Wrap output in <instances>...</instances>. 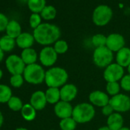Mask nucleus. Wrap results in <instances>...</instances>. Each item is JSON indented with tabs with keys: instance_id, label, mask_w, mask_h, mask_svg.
Returning a JSON list of instances; mask_svg holds the SVG:
<instances>
[{
	"instance_id": "f257e3e1",
	"label": "nucleus",
	"mask_w": 130,
	"mask_h": 130,
	"mask_svg": "<svg viewBox=\"0 0 130 130\" xmlns=\"http://www.w3.org/2000/svg\"><path fill=\"white\" fill-rule=\"evenodd\" d=\"M61 32L58 26L50 23H41L34 29L33 35L37 43L43 46H50L60 39Z\"/></svg>"
},
{
	"instance_id": "f03ea898",
	"label": "nucleus",
	"mask_w": 130,
	"mask_h": 130,
	"mask_svg": "<svg viewBox=\"0 0 130 130\" xmlns=\"http://www.w3.org/2000/svg\"><path fill=\"white\" fill-rule=\"evenodd\" d=\"M68 80V74L62 68L52 67L45 72L44 82L48 87H62L66 84Z\"/></svg>"
},
{
	"instance_id": "7ed1b4c3",
	"label": "nucleus",
	"mask_w": 130,
	"mask_h": 130,
	"mask_svg": "<svg viewBox=\"0 0 130 130\" xmlns=\"http://www.w3.org/2000/svg\"><path fill=\"white\" fill-rule=\"evenodd\" d=\"M95 109L91 103H81L74 107L72 117L77 123L84 124L90 122L95 116Z\"/></svg>"
},
{
	"instance_id": "20e7f679",
	"label": "nucleus",
	"mask_w": 130,
	"mask_h": 130,
	"mask_svg": "<svg viewBox=\"0 0 130 130\" xmlns=\"http://www.w3.org/2000/svg\"><path fill=\"white\" fill-rule=\"evenodd\" d=\"M45 71L38 63H33L27 65L23 73V77L25 81L28 84L38 85L41 84L44 81L45 78Z\"/></svg>"
},
{
	"instance_id": "39448f33",
	"label": "nucleus",
	"mask_w": 130,
	"mask_h": 130,
	"mask_svg": "<svg viewBox=\"0 0 130 130\" xmlns=\"http://www.w3.org/2000/svg\"><path fill=\"white\" fill-rule=\"evenodd\" d=\"M93 60L96 67L106 68L112 63L113 52L106 46L95 48L93 54Z\"/></svg>"
},
{
	"instance_id": "423d86ee",
	"label": "nucleus",
	"mask_w": 130,
	"mask_h": 130,
	"mask_svg": "<svg viewBox=\"0 0 130 130\" xmlns=\"http://www.w3.org/2000/svg\"><path fill=\"white\" fill-rule=\"evenodd\" d=\"M112 18V10L106 5H100L93 12V22L99 27H103L109 24Z\"/></svg>"
},
{
	"instance_id": "0eeeda50",
	"label": "nucleus",
	"mask_w": 130,
	"mask_h": 130,
	"mask_svg": "<svg viewBox=\"0 0 130 130\" xmlns=\"http://www.w3.org/2000/svg\"><path fill=\"white\" fill-rule=\"evenodd\" d=\"M6 67L7 71L12 74H23L26 65L21 56L11 54L6 60Z\"/></svg>"
},
{
	"instance_id": "6e6552de",
	"label": "nucleus",
	"mask_w": 130,
	"mask_h": 130,
	"mask_svg": "<svg viewBox=\"0 0 130 130\" xmlns=\"http://www.w3.org/2000/svg\"><path fill=\"white\" fill-rule=\"evenodd\" d=\"M109 104L116 112H125L130 109V97L125 94L119 93L110 98Z\"/></svg>"
},
{
	"instance_id": "1a4fd4ad",
	"label": "nucleus",
	"mask_w": 130,
	"mask_h": 130,
	"mask_svg": "<svg viewBox=\"0 0 130 130\" xmlns=\"http://www.w3.org/2000/svg\"><path fill=\"white\" fill-rule=\"evenodd\" d=\"M124 76V68L117 63H112L107 66L103 72V78L109 82H118Z\"/></svg>"
},
{
	"instance_id": "9d476101",
	"label": "nucleus",
	"mask_w": 130,
	"mask_h": 130,
	"mask_svg": "<svg viewBox=\"0 0 130 130\" xmlns=\"http://www.w3.org/2000/svg\"><path fill=\"white\" fill-rule=\"evenodd\" d=\"M57 55L53 47L46 46L43 47L39 53V60L43 66L51 68L57 62Z\"/></svg>"
},
{
	"instance_id": "9b49d317",
	"label": "nucleus",
	"mask_w": 130,
	"mask_h": 130,
	"mask_svg": "<svg viewBox=\"0 0 130 130\" xmlns=\"http://www.w3.org/2000/svg\"><path fill=\"white\" fill-rule=\"evenodd\" d=\"M124 37L118 33H112L106 37V46L112 52H118L125 47Z\"/></svg>"
},
{
	"instance_id": "f8f14e48",
	"label": "nucleus",
	"mask_w": 130,
	"mask_h": 130,
	"mask_svg": "<svg viewBox=\"0 0 130 130\" xmlns=\"http://www.w3.org/2000/svg\"><path fill=\"white\" fill-rule=\"evenodd\" d=\"M74 107L69 102H65L63 100L59 101L54 105V111L55 115L60 119L72 117Z\"/></svg>"
},
{
	"instance_id": "ddd939ff",
	"label": "nucleus",
	"mask_w": 130,
	"mask_h": 130,
	"mask_svg": "<svg viewBox=\"0 0 130 130\" xmlns=\"http://www.w3.org/2000/svg\"><path fill=\"white\" fill-rule=\"evenodd\" d=\"M109 100L108 94L101 90H94L89 95V100L93 106L103 108L109 103Z\"/></svg>"
},
{
	"instance_id": "4468645a",
	"label": "nucleus",
	"mask_w": 130,
	"mask_h": 130,
	"mask_svg": "<svg viewBox=\"0 0 130 130\" xmlns=\"http://www.w3.org/2000/svg\"><path fill=\"white\" fill-rule=\"evenodd\" d=\"M60 100L65 102H71L74 100L77 93V87L73 84H66L60 89Z\"/></svg>"
},
{
	"instance_id": "2eb2a0df",
	"label": "nucleus",
	"mask_w": 130,
	"mask_h": 130,
	"mask_svg": "<svg viewBox=\"0 0 130 130\" xmlns=\"http://www.w3.org/2000/svg\"><path fill=\"white\" fill-rule=\"evenodd\" d=\"M47 99L45 93L41 90H37L34 92L30 98V104L37 110H42L47 105Z\"/></svg>"
},
{
	"instance_id": "dca6fc26",
	"label": "nucleus",
	"mask_w": 130,
	"mask_h": 130,
	"mask_svg": "<svg viewBox=\"0 0 130 130\" xmlns=\"http://www.w3.org/2000/svg\"><path fill=\"white\" fill-rule=\"evenodd\" d=\"M16 45L22 50L30 48L33 46L35 40L33 34L28 32H22L16 39Z\"/></svg>"
},
{
	"instance_id": "f3484780",
	"label": "nucleus",
	"mask_w": 130,
	"mask_h": 130,
	"mask_svg": "<svg viewBox=\"0 0 130 130\" xmlns=\"http://www.w3.org/2000/svg\"><path fill=\"white\" fill-rule=\"evenodd\" d=\"M116 63L123 68H128L130 64V48L124 47L116 52Z\"/></svg>"
},
{
	"instance_id": "a211bd4d",
	"label": "nucleus",
	"mask_w": 130,
	"mask_h": 130,
	"mask_svg": "<svg viewBox=\"0 0 130 130\" xmlns=\"http://www.w3.org/2000/svg\"><path fill=\"white\" fill-rule=\"evenodd\" d=\"M124 119L121 113L113 112L107 117V126L110 130H119L123 127Z\"/></svg>"
},
{
	"instance_id": "6ab92c4d",
	"label": "nucleus",
	"mask_w": 130,
	"mask_h": 130,
	"mask_svg": "<svg viewBox=\"0 0 130 130\" xmlns=\"http://www.w3.org/2000/svg\"><path fill=\"white\" fill-rule=\"evenodd\" d=\"M21 57L27 66V65L36 63V61L38 60V54L35 49L30 47L22 50L21 53Z\"/></svg>"
},
{
	"instance_id": "aec40b11",
	"label": "nucleus",
	"mask_w": 130,
	"mask_h": 130,
	"mask_svg": "<svg viewBox=\"0 0 130 130\" xmlns=\"http://www.w3.org/2000/svg\"><path fill=\"white\" fill-rule=\"evenodd\" d=\"M6 35L9 37L16 39L22 33V26L19 22L16 20H11L9 21L6 29Z\"/></svg>"
},
{
	"instance_id": "412c9836",
	"label": "nucleus",
	"mask_w": 130,
	"mask_h": 130,
	"mask_svg": "<svg viewBox=\"0 0 130 130\" xmlns=\"http://www.w3.org/2000/svg\"><path fill=\"white\" fill-rule=\"evenodd\" d=\"M47 102L50 104H56L60 101V88L56 87H48L44 92Z\"/></svg>"
},
{
	"instance_id": "4be33fe9",
	"label": "nucleus",
	"mask_w": 130,
	"mask_h": 130,
	"mask_svg": "<svg viewBox=\"0 0 130 130\" xmlns=\"http://www.w3.org/2000/svg\"><path fill=\"white\" fill-rule=\"evenodd\" d=\"M16 45V41L15 38L9 37L6 35L0 38V48L4 52L12 51Z\"/></svg>"
},
{
	"instance_id": "5701e85b",
	"label": "nucleus",
	"mask_w": 130,
	"mask_h": 130,
	"mask_svg": "<svg viewBox=\"0 0 130 130\" xmlns=\"http://www.w3.org/2000/svg\"><path fill=\"white\" fill-rule=\"evenodd\" d=\"M20 112L22 118L28 122L33 121L35 119L37 114V110L30 103L24 104Z\"/></svg>"
},
{
	"instance_id": "b1692460",
	"label": "nucleus",
	"mask_w": 130,
	"mask_h": 130,
	"mask_svg": "<svg viewBox=\"0 0 130 130\" xmlns=\"http://www.w3.org/2000/svg\"><path fill=\"white\" fill-rule=\"evenodd\" d=\"M27 6L32 13L40 14L47 6L46 0H28Z\"/></svg>"
},
{
	"instance_id": "393cba45",
	"label": "nucleus",
	"mask_w": 130,
	"mask_h": 130,
	"mask_svg": "<svg viewBox=\"0 0 130 130\" xmlns=\"http://www.w3.org/2000/svg\"><path fill=\"white\" fill-rule=\"evenodd\" d=\"M41 18L46 21H51L56 18L57 9L53 6H46L40 13Z\"/></svg>"
},
{
	"instance_id": "a878e982",
	"label": "nucleus",
	"mask_w": 130,
	"mask_h": 130,
	"mask_svg": "<svg viewBox=\"0 0 130 130\" xmlns=\"http://www.w3.org/2000/svg\"><path fill=\"white\" fill-rule=\"evenodd\" d=\"M12 96L10 87L6 84H0V103H8Z\"/></svg>"
},
{
	"instance_id": "bb28decb",
	"label": "nucleus",
	"mask_w": 130,
	"mask_h": 130,
	"mask_svg": "<svg viewBox=\"0 0 130 130\" xmlns=\"http://www.w3.org/2000/svg\"><path fill=\"white\" fill-rule=\"evenodd\" d=\"M77 122L73 117H68L60 119L59 127L61 130H74L77 127Z\"/></svg>"
},
{
	"instance_id": "cd10ccee",
	"label": "nucleus",
	"mask_w": 130,
	"mask_h": 130,
	"mask_svg": "<svg viewBox=\"0 0 130 130\" xmlns=\"http://www.w3.org/2000/svg\"><path fill=\"white\" fill-rule=\"evenodd\" d=\"M7 104H8L9 108L10 109H12V111H15V112L21 111V109H22V107L24 106L22 100L19 97L15 96H12L11 97V99L9 100Z\"/></svg>"
},
{
	"instance_id": "c85d7f7f",
	"label": "nucleus",
	"mask_w": 130,
	"mask_h": 130,
	"mask_svg": "<svg viewBox=\"0 0 130 130\" xmlns=\"http://www.w3.org/2000/svg\"><path fill=\"white\" fill-rule=\"evenodd\" d=\"M53 47L57 54H63L68 51L69 46L66 41L59 39L54 44Z\"/></svg>"
},
{
	"instance_id": "c756f323",
	"label": "nucleus",
	"mask_w": 130,
	"mask_h": 130,
	"mask_svg": "<svg viewBox=\"0 0 130 130\" xmlns=\"http://www.w3.org/2000/svg\"><path fill=\"white\" fill-rule=\"evenodd\" d=\"M106 37L103 34H96L92 37V44L96 48L104 47L106 44Z\"/></svg>"
},
{
	"instance_id": "7c9ffc66",
	"label": "nucleus",
	"mask_w": 130,
	"mask_h": 130,
	"mask_svg": "<svg viewBox=\"0 0 130 130\" xmlns=\"http://www.w3.org/2000/svg\"><path fill=\"white\" fill-rule=\"evenodd\" d=\"M120 89H121L120 84L118 82H109L106 84V92L108 95H110L112 96L119 94Z\"/></svg>"
},
{
	"instance_id": "2f4dec72",
	"label": "nucleus",
	"mask_w": 130,
	"mask_h": 130,
	"mask_svg": "<svg viewBox=\"0 0 130 130\" xmlns=\"http://www.w3.org/2000/svg\"><path fill=\"white\" fill-rule=\"evenodd\" d=\"M25 79L23 74H15L12 75L10 77V84L15 88L21 87L24 84Z\"/></svg>"
},
{
	"instance_id": "473e14b6",
	"label": "nucleus",
	"mask_w": 130,
	"mask_h": 130,
	"mask_svg": "<svg viewBox=\"0 0 130 130\" xmlns=\"http://www.w3.org/2000/svg\"><path fill=\"white\" fill-rule=\"evenodd\" d=\"M41 16L38 13H32L29 17V25L31 28L35 29L41 24Z\"/></svg>"
},
{
	"instance_id": "72a5a7b5",
	"label": "nucleus",
	"mask_w": 130,
	"mask_h": 130,
	"mask_svg": "<svg viewBox=\"0 0 130 130\" xmlns=\"http://www.w3.org/2000/svg\"><path fill=\"white\" fill-rule=\"evenodd\" d=\"M120 87L125 91H130V74L124 75L120 80Z\"/></svg>"
},
{
	"instance_id": "f704fd0d",
	"label": "nucleus",
	"mask_w": 130,
	"mask_h": 130,
	"mask_svg": "<svg viewBox=\"0 0 130 130\" xmlns=\"http://www.w3.org/2000/svg\"><path fill=\"white\" fill-rule=\"evenodd\" d=\"M9 22V20L8 17L5 14L0 12V32L6 31Z\"/></svg>"
},
{
	"instance_id": "c9c22d12",
	"label": "nucleus",
	"mask_w": 130,
	"mask_h": 130,
	"mask_svg": "<svg viewBox=\"0 0 130 130\" xmlns=\"http://www.w3.org/2000/svg\"><path fill=\"white\" fill-rule=\"evenodd\" d=\"M113 112H115V111L112 109V107L110 106L109 103L102 108V113H103V115H104V116H106L107 117L109 116L110 115H112Z\"/></svg>"
},
{
	"instance_id": "e433bc0d",
	"label": "nucleus",
	"mask_w": 130,
	"mask_h": 130,
	"mask_svg": "<svg viewBox=\"0 0 130 130\" xmlns=\"http://www.w3.org/2000/svg\"><path fill=\"white\" fill-rule=\"evenodd\" d=\"M3 122H4V117H3V112H2L1 111H0V128L2 127Z\"/></svg>"
},
{
	"instance_id": "4c0bfd02",
	"label": "nucleus",
	"mask_w": 130,
	"mask_h": 130,
	"mask_svg": "<svg viewBox=\"0 0 130 130\" xmlns=\"http://www.w3.org/2000/svg\"><path fill=\"white\" fill-rule=\"evenodd\" d=\"M4 54H5V52L1 48H0V63H1L4 59V56H5Z\"/></svg>"
},
{
	"instance_id": "58836bf2",
	"label": "nucleus",
	"mask_w": 130,
	"mask_h": 130,
	"mask_svg": "<svg viewBox=\"0 0 130 130\" xmlns=\"http://www.w3.org/2000/svg\"><path fill=\"white\" fill-rule=\"evenodd\" d=\"M98 130H110V129H109V128L106 125V126H102V127L99 128Z\"/></svg>"
},
{
	"instance_id": "ea45409f",
	"label": "nucleus",
	"mask_w": 130,
	"mask_h": 130,
	"mask_svg": "<svg viewBox=\"0 0 130 130\" xmlns=\"http://www.w3.org/2000/svg\"><path fill=\"white\" fill-rule=\"evenodd\" d=\"M18 1L22 4H28V0H18Z\"/></svg>"
},
{
	"instance_id": "a19ab883",
	"label": "nucleus",
	"mask_w": 130,
	"mask_h": 130,
	"mask_svg": "<svg viewBox=\"0 0 130 130\" xmlns=\"http://www.w3.org/2000/svg\"><path fill=\"white\" fill-rule=\"evenodd\" d=\"M15 130H28V129L26 128H24V127H19V128H17Z\"/></svg>"
},
{
	"instance_id": "79ce46f5",
	"label": "nucleus",
	"mask_w": 130,
	"mask_h": 130,
	"mask_svg": "<svg viewBox=\"0 0 130 130\" xmlns=\"http://www.w3.org/2000/svg\"><path fill=\"white\" fill-rule=\"evenodd\" d=\"M3 72L2 69L0 68V80L3 78Z\"/></svg>"
},
{
	"instance_id": "37998d69",
	"label": "nucleus",
	"mask_w": 130,
	"mask_h": 130,
	"mask_svg": "<svg viewBox=\"0 0 130 130\" xmlns=\"http://www.w3.org/2000/svg\"><path fill=\"white\" fill-rule=\"evenodd\" d=\"M119 130H130V128H128V127H122V128H120Z\"/></svg>"
},
{
	"instance_id": "c03bdc74",
	"label": "nucleus",
	"mask_w": 130,
	"mask_h": 130,
	"mask_svg": "<svg viewBox=\"0 0 130 130\" xmlns=\"http://www.w3.org/2000/svg\"><path fill=\"white\" fill-rule=\"evenodd\" d=\"M127 70H128V74H130V64L128 65V67L127 68Z\"/></svg>"
},
{
	"instance_id": "a18cd8bd",
	"label": "nucleus",
	"mask_w": 130,
	"mask_h": 130,
	"mask_svg": "<svg viewBox=\"0 0 130 130\" xmlns=\"http://www.w3.org/2000/svg\"><path fill=\"white\" fill-rule=\"evenodd\" d=\"M51 130H54V129H51Z\"/></svg>"
}]
</instances>
